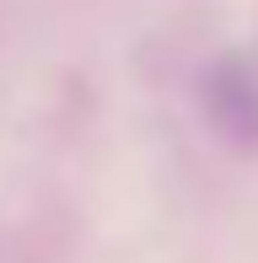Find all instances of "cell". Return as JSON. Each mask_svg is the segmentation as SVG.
<instances>
[{
    "mask_svg": "<svg viewBox=\"0 0 258 263\" xmlns=\"http://www.w3.org/2000/svg\"><path fill=\"white\" fill-rule=\"evenodd\" d=\"M199 102H205V118L215 124L220 140L258 151V70L248 59H237V54L215 59L199 81Z\"/></svg>",
    "mask_w": 258,
    "mask_h": 263,
    "instance_id": "1",
    "label": "cell"
}]
</instances>
